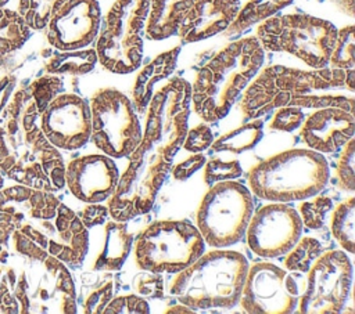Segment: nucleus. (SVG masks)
Masks as SVG:
<instances>
[{
  "label": "nucleus",
  "mask_w": 355,
  "mask_h": 314,
  "mask_svg": "<svg viewBox=\"0 0 355 314\" xmlns=\"http://www.w3.org/2000/svg\"><path fill=\"white\" fill-rule=\"evenodd\" d=\"M263 55L265 50L257 36L239 39L218 51L197 72L191 84L194 112L208 123L223 119L261 69Z\"/></svg>",
  "instance_id": "obj_1"
},
{
  "label": "nucleus",
  "mask_w": 355,
  "mask_h": 314,
  "mask_svg": "<svg viewBox=\"0 0 355 314\" xmlns=\"http://www.w3.org/2000/svg\"><path fill=\"white\" fill-rule=\"evenodd\" d=\"M247 270L240 252L209 250L175 274L169 292L193 310H229L240 300Z\"/></svg>",
  "instance_id": "obj_2"
},
{
  "label": "nucleus",
  "mask_w": 355,
  "mask_h": 314,
  "mask_svg": "<svg viewBox=\"0 0 355 314\" xmlns=\"http://www.w3.org/2000/svg\"><path fill=\"white\" fill-rule=\"evenodd\" d=\"M329 181V165L320 152L294 148L276 154L248 173L250 191L269 202L304 201L319 194Z\"/></svg>",
  "instance_id": "obj_3"
},
{
  "label": "nucleus",
  "mask_w": 355,
  "mask_h": 314,
  "mask_svg": "<svg viewBox=\"0 0 355 314\" xmlns=\"http://www.w3.org/2000/svg\"><path fill=\"white\" fill-rule=\"evenodd\" d=\"M345 86V69L318 68L304 71L284 65H270L247 84L240 101V109L250 119L259 118L270 111L290 105L304 94L316 90L340 89Z\"/></svg>",
  "instance_id": "obj_4"
},
{
  "label": "nucleus",
  "mask_w": 355,
  "mask_h": 314,
  "mask_svg": "<svg viewBox=\"0 0 355 314\" xmlns=\"http://www.w3.org/2000/svg\"><path fill=\"white\" fill-rule=\"evenodd\" d=\"M336 37L331 22L302 12L272 15L257 28L263 50L291 54L312 69L329 65Z\"/></svg>",
  "instance_id": "obj_5"
},
{
  "label": "nucleus",
  "mask_w": 355,
  "mask_h": 314,
  "mask_svg": "<svg viewBox=\"0 0 355 314\" xmlns=\"http://www.w3.org/2000/svg\"><path fill=\"white\" fill-rule=\"evenodd\" d=\"M150 0H116L96 41L97 61L112 73H130L143 58V32Z\"/></svg>",
  "instance_id": "obj_6"
},
{
  "label": "nucleus",
  "mask_w": 355,
  "mask_h": 314,
  "mask_svg": "<svg viewBox=\"0 0 355 314\" xmlns=\"http://www.w3.org/2000/svg\"><path fill=\"white\" fill-rule=\"evenodd\" d=\"M204 239L197 227L182 220H157L135 241L137 267L158 274H176L204 252Z\"/></svg>",
  "instance_id": "obj_7"
},
{
  "label": "nucleus",
  "mask_w": 355,
  "mask_h": 314,
  "mask_svg": "<svg viewBox=\"0 0 355 314\" xmlns=\"http://www.w3.org/2000/svg\"><path fill=\"white\" fill-rule=\"evenodd\" d=\"M254 212L251 191L234 180L209 187L196 216L197 230L212 248H227L243 239Z\"/></svg>",
  "instance_id": "obj_8"
},
{
  "label": "nucleus",
  "mask_w": 355,
  "mask_h": 314,
  "mask_svg": "<svg viewBox=\"0 0 355 314\" xmlns=\"http://www.w3.org/2000/svg\"><path fill=\"white\" fill-rule=\"evenodd\" d=\"M190 108L191 84L180 76L169 79L148 101L140 141L173 162L189 130Z\"/></svg>",
  "instance_id": "obj_9"
},
{
  "label": "nucleus",
  "mask_w": 355,
  "mask_h": 314,
  "mask_svg": "<svg viewBox=\"0 0 355 314\" xmlns=\"http://www.w3.org/2000/svg\"><path fill=\"white\" fill-rule=\"evenodd\" d=\"M94 145L111 158L129 156L141 140V127L132 101L116 89H100L90 100Z\"/></svg>",
  "instance_id": "obj_10"
},
{
  "label": "nucleus",
  "mask_w": 355,
  "mask_h": 314,
  "mask_svg": "<svg viewBox=\"0 0 355 314\" xmlns=\"http://www.w3.org/2000/svg\"><path fill=\"white\" fill-rule=\"evenodd\" d=\"M306 281L295 307L301 314H336L348 299L352 264L343 250L322 253L306 271Z\"/></svg>",
  "instance_id": "obj_11"
},
{
  "label": "nucleus",
  "mask_w": 355,
  "mask_h": 314,
  "mask_svg": "<svg viewBox=\"0 0 355 314\" xmlns=\"http://www.w3.org/2000/svg\"><path fill=\"white\" fill-rule=\"evenodd\" d=\"M300 282L295 275L273 263L257 261L247 270L239 303L250 314L293 313L304 289Z\"/></svg>",
  "instance_id": "obj_12"
},
{
  "label": "nucleus",
  "mask_w": 355,
  "mask_h": 314,
  "mask_svg": "<svg viewBox=\"0 0 355 314\" xmlns=\"http://www.w3.org/2000/svg\"><path fill=\"white\" fill-rule=\"evenodd\" d=\"M301 232L300 213L287 202H272L251 214L244 235L257 256L277 257L300 239Z\"/></svg>",
  "instance_id": "obj_13"
},
{
  "label": "nucleus",
  "mask_w": 355,
  "mask_h": 314,
  "mask_svg": "<svg viewBox=\"0 0 355 314\" xmlns=\"http://www.w3.org/2000/svg\"><path fill=\"white\" fill-rule=\"evenodd\" d=\"M53 219L54 223L50 219H44V232L26 225L24 227V234L40 248L47 249L49 255L71 267H79L89 250V230L83 225L79 216L61 202Z\"/></svg>",
  "instance_id": "obj_14"
},
{
  "label": "nucleus",
  "mask_w": 355,
  "mask_h": 314,
  "mask_svg": "<svg viewBox=\"0 0 355 314\" xmlns=\"http://www.w3.org/2000/svg\"><path fill=\"white\" fill-rule=\"evenodd\" d=\"M42 113V131L54 147L71 151L90 140V107L82 97L55 95Z\"/></svg>",
  "instance_id": "obj_15"
},
{
  "label": "nucleus",
  "mask_w": 355,
  "mask_h": 314,
  "mask_svg": "<svg viewBox=\"0 0 355 314\" xmlns=\"http://www.w3.org/2000/svg\"><path fill=\"white\" fill-rule=\"evenodd\" d=\"M100 19L97 0H67L47 24V40L61 51L83 48L96 39Z\"/></svg>",
  "instance_id": "obj_16"
},
{
  "label": "nucleus",
  "mask_w": 355,
  "mask_h": 314,
  "mask_svg": "<svg viewBox=\"0 0 355 314\" xmlns=\"http://www.w3.org/2000/svg\"><path fill=\"white\" fill-rule=\"evenodd\" d=\"M118 167L108 155H85L65 167V183L72 195L86 203L107 201L115 191Z\"/></svg>",
  "instance_id": "obj_17"
},
{
  "label": "nucleus",
  "mask_w": 355,
  "mask_h": 314,
  "mask_svg": "<svg viewBox=\"0 0 355 314\" xmlns=\"http://www.w3.org/2000/svg\"><path fill=\"white\" fill-rule=\"evenodd\" d=\"M300 127V136L309 149L333 154L354 137L355 116L341 108H319Z\"/></svg>",
  "instance_id": "obj_18"
},
{
  "label": "nucleus",
  "mask_w": 355,
  "mask_h": 314,
  "mask_svg": "<svg viewBox=\"0 0 355 314\" xmlns=\"http://www.w3.org/2000/svg\"><path fill=\"white\" fill-rule=\"evenodd\" d=\"M240 0H198L178 28L182 43H196L223 32L236 18Z\"/></svg>",
  "instance_id": "obj_19"
},
{
  "label": "nucleus",
  "mask_w": 355,
  "mask_h": 314,
  "mask_svg": "<svg viewBox=\"0 0 355 314\" xmlns=\"http://www.w3.org/2000/svg\"><path fill=\"white\" fill-rule=\"evenodd\" d=\"M133 245V232L129 231L128 221L111 220L104 223L101 248L94 259L92 270L118 271L126 261Z\"/></svg>",
  "instance_id": "obj_20"
},
{
  "label": "nucleus",
  "mask_w": 355,
  "mask_h": 314,
  "mask_svg": "<svg viewBox=\"0 0 355 314\" xmlns=\"http://www.w3.org/2000/svg\"><path fill=\"white\" fill-rule=\"evenodd\" d=\"M198 0H150L144 33L150 40H162L178 32L180 22Z\"/></svg>",
  "instance_id": "obj_21"
},
{
  "label": "nucleus",
  "mask_w": 355,
  "mask_h": 314,
  "mask_svg": "<svg viewBox=\"0 0 355 314\" xmlns=\"http://www.w3.org/2000/svg\"><path fill=\"white\" fill-rule=\"evenodd\" d=\"M179 53H180V46L173 47L168 51L161 53L153 61H150L146 66L141 68V71L137 73V77L135 80L133 90H132V95H133L132 104L135 107V111L143 113L147 109L148 101L151 100L154 93V86L162 79H166L175 71Z\"/></svg>",
  "instance_id": "obj_22"
},
{
  "label": "nucleus",
  "mask_w": 355,
  "mask_h": 314,
  "mask_svg": "<svg viewBox=\"0 0 355 314\" xmlns=\"http://www.w3.org/2000/svg\"><path fill=\"white\" fill-rule=\"evenodd\" d=\"M114 282L110 271L83 273L80 278V292L78 303L80 313L100 314L112 299ZM76 303V306H78Z\"/></svg>",
  "instance_id": "obj_23"
},
{
  "label": "nucleus",
  "mask_w": 355,
  "mask_h": 314,
  "mask_svg": "<svg viewBox=\"0 0 355 314\" xmlns=\"http://www.w3.org/2000/svg\"><path fill=\"white\" fill-rule=\"evenodd\" d=\"M293 1L294 0H248L244 7L239 10L232 24L223 30L225 36L232 37L243 33L252 25L275 15Z\"/></svg>",
  "instance_id": "obj_24"
},
{
  "label": "nucleus",
  "mask_w": 355,
  "mask_h": 314,
  "mask_svg": "<svg viewBox=\"0 0 355 314\" xmlns=\"http://www.w3.org/2000/svg\"><path fill=\"white\" fill-rule=\"evenodd\" d=\"M263 136V122L254 119L248 123L239 126L237 129L229 130L227 133L218 137L211 144L214 152H230L243 154L252 149Z\"/></svg>",
  "instance_id": "obj_25"
},
{
  "label": "nucleus",
  "mask_w": 355,
  "mask_h": 314,
  "mask_svg": "<svg viewBox=\"0 0 355 314\" xmlns=\"http://www.w3.org/2000/svg\"><path fill=\"white\" fill-rule=\"evenodd\" d=\"M333 210V209H331ZM330 231L338 245L348 253L355 252V198L340 202L330 217Z\"/></svg>",
  "instance_id": "obj_26"
},
{
  "label": "nucleus",
  "mask_w": 355,
  "mask_h": 314,
  "mask_svg": "<svg viewBox=\"0 0 355 314\" xmlns=\"http://www.w3.org/2000/svg\"><path fill=\"white\" fill-rule=\"evenodd\" d=\"M97 64V54L94 48L86 50H69L64 53H54L50 61L46 64L49 73H69V75H86Z\"/></svg>",
  "instance_id": "obj_27"
},
{
  "label": "nucleus",
  "mask_w": 355,
  "mask_h": 314,
  "mask_svg": "<svg viewBox=\"0 0 355 314\" xmlns=\"http://www.w3.org/2000/svg\"><path fill=\"white\" fill-rule=\"evenodd\" d=\"M322 243L312 237L300 238L284 255V267L293 273H306L312 263L322 255Z\"/></svg>",
  "instance_id": "obj_28"
},
{
  "label": "nucleus",
  "mask_w": 355,
  "mask_h": 314,
  "mask_svg": "<svg viewBox=\"0 0 355 314\" xmlns=\"http://www.w3.org/2000/svg\"><path fill=\"white\" fill-rule=\"evenodd\" d=\"M65 1L67 0H19L18 14L29 28L43 29Z\"/></svg>",
  "instance_id": "obj_29"
},
{
  "label": "nucleus",
  "mask_w": 355,
  "mask_h": 314,
  "mask_svg": "<svg viewBox=\"0 0 355 314\" xmlns=\"http://www.w3.org/2000/svg\"><path fill=\"white\" fill-rule=\"evenodd\" d=\"M330 68L351 69L355 66V26L348 25L337 30L336 43L329 58Z\"/></svg>",
  "instance_id": "obj_30"
},
{
  "label": "nucleus",
  "mask_w": 355,
  "mask_h": 314,
  "mask_svg": "<svg viewBox=\"0 0 355 314\" xmlns=\"http://www.w3.org/2000/svg\"><path fill=\"white\" fill-rule=\"evenodd\" d=\"M302 227L308 230H320L324 225L327 213L333 209V201L326 195H318L313 199L304 201L300 206Z\"/></svg>",
  "instance_id": "obj_31"
},
{
  "label": "nucleus",
  "mask_w": 355,
  "mask_h": 314,
  "mask_svg": "<svg viewBox=\"0 0 355 314\" xmlns=\"http://www.w3.org/2000/svg\"><path fill=\"white\" fill-rule=\"evenodd\" d=\"M243 173L241 165L237 159L233 160H222L219 158L205 160L204 163V183L207 185H212L219 181L234 180L240 177Z\"/></svg>",
  "instance_id": "obj_32"
},
{
  "label": "nucleus",
  "mask_w": 355,
  "mask_h": 314,
  "mask_svg": "<svg viewBox=\"0 0 355 314\" xmlns=\"http://www.w3.org/2000/svg\"><path fill=\"white\" fill-rule=\"evenodd\" d=\"M337 180L341 190L355 191V140L349 138L344 144V149L337 162Z\"/></svg>",
  "instance_id": "obj_33"
},
{
  "label": "nucleus",
  "mask_w": 355,
  "mask_h": 314,
  "mask_svg": "<svg viewBox=\"0 0 355 314\" xmlns=\"http://www.w3.org/2000/svg\"><path fill=\"white\" fill-rule=\"evenodd\" d=\"M290 105H295L300 108H341L348 112H354L355 100L352 97H344V95H298L295 97Z\"/></svg>",
  "instance_id": "obj_34"
},
{
  "label": "nucleus",
  "mask_w": 355,
  "mask_h": 314,
  "mask_svg": "<svg viewBox=\"0 0 355 314\" xmlns=\"http://www.w3.org/2000/svg\"><path fill=\"white\" fill-rule=\"evenodd\" d=\"M148 311V302L135 293L112 297L103 310L104 314H144Z\"/></svg>",
  "instance_id": "obj_35"
},
{
  "label": "nucleus",
  "mask_w": 355,
  "mask_h": 314,
  "mask_svg": "<svg viewBox=\"0 0 355 314\" xmlns=\"http://www.w3.org/2000/svg\"><path fill=\"white\" fill-rule=\"evenodd\" d=\"M133 286L136 292L141 296L151 297V299H164L165 289H164V278L158 273L144 271L139 273L133 279Z\"/></svg>",
  "instance_id": "obj_36"
},
{
  "label": "nucleus",
  "mask_w": 355,
  "mask_h": 314,
  "mask_svg": "<svg viewBox=\"0 0 355 314\" xmlns=\"http://www.w3.org/2000/svg\"><path fill=\"white\" fill-rule=\"evenodd\" d=\"M304 122V112L300 107L286 105L280 107L273 115L270 122V129L277 131H294Z\"/></svg>",
  "instance_id": "obj_37"
},
{
  "label": "nucleus",
  "mask_w": 355,
  "mask_h": 314,
  "mask_svg": "<svg viewBox=\"0 0 355 314\" xmlns=\"http://www.w3.org/2000/svg\"><path fill=\"white\" fill-rule=\"evenodd\" d=\"M212 141H214V136H212L211 129L207 124L201 123V124H197L196 127L187 130L182 147L186 151L196 154V152H202L204 149L209 148Z\"/></svg>",
  "instance_id": "obj_38"
},
{
  "label": "nucleus",
  "mask_w": 355,
  "mask_h": 314,
  "mask_svg": "<svg viewBox=\"0 0 355 314\" xmlns=\"http://www.w3.org/2000/svg\"><path fill=\"white\" fill-rule=\"evenodd\" d=\"M83 223V225L89 230L93 227H97L100 224H104L107 221V217L110 216L107 205H101V202L96 203H87L82 210L76 213Z\"/></svg>",
  "instance_id": "obj_39"
},
{
  "label": "nucleus",
  "mask_w": 355,
  "mask_h": 314,
  "mask_svg": "<svg viewBox=\"0 0 355 314\" xmlns=\"http://www.w3.org/2000/svg\"><path fill=\"white\" fill-rule=\"evenodd\" d=\"M205 163V156L201 152H196L191 156L186 158L184 160L179 162L172 169V176L178 181H184L191 177L198 169H201Z\"/></svg>",
  "instance_id": "obj_40"
},
{
  "label": "nucleus",
  "mask_w": 355,
  "mask_h": 314,
  "mask_svg": "<svg viewBox=\"0 0 355 314\" xmlns=\"http://www.w3.org/2000/svg\"><path fill=\"white\" fill-rule=\"evenodd\" d=\"M345 87L349 91L355 90V69H345Z\"/></svg>",
  "instance_id": "obj_41"
},
{
  "label": "nucleus",
  "mask_w": 355,
  "mask_h": 314,
  "mask_svg": "<svg viewBox=\"0 0 355 314\" xmlns=\"http://www.w3.org/2000/svg\"><path fill=\"white\" fill-rule=\"evenodd\" d=\"M196 310L184 306V304H176V306H171L168 310H165V313H194Z\"/></svg>",
  "instance_id": "obj_42"
},
{
  "label": "nucleus",
  "mask_w": 355,
  "mask_h": 314,
  "mask_svg": "<svg viewBox=\"0 0 355 314\" xmlns=\"http://www.w3.org/2000/svg\"><path fill=\"white\" fill-rule=\"evenodd\" d=\"M7 1H8V0H0V7H1V6H4Z\"/></svg>",
  "instance_id": "obj_43"
}]
</instances>
